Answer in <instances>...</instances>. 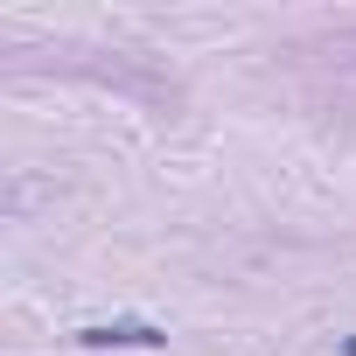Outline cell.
Masks as SVG:
<instances>
[{
    "label": "cell",
    "instance_id": "6da1fadb",
    "mask_svg": "<svg viewBox=\"0 0 356 356\" xmlns=\"http://www.w3.org/2000/svg\"><path fill=\"white\" fill-rule=\"evenodd\" d=\"M77 342H91V349H161L168 328H154V321H91V328H77Z\"/></svg>",
    "mask_w": 356,
    "mask_h": 356
}]
</instances>
